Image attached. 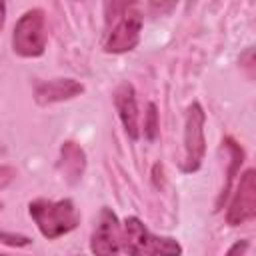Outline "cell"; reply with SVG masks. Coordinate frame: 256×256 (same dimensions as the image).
<instances>
[{
  "mask_svg": "<svg viewBox=\"0 0 256 256\" xmlns=\"http://www.w3.org/2000/svg\"><path fill=\"white\" fill-rule=\"evenodd\" d=\"M4 14H6V8H4V0H0V30L4 26Z\"/></svg>",
  "mask_w": 256,
  "mask_h": 256,
  "instance_id": "9a60e30c",
  "label": "cell"
},
{
  "mask_svg": "<svg viewBox=\"0 0 256 256\" xmlns=\"http://www.w3.org/2000/svg\"><path fill=\"white\" fill-rule=\"evenodd\" d=\"M142 32V12L134 8L106 26L104 50L108 54H124L138 46Z\"/></svg>",
  "mask_w": 256,
  "mask_h": 256,
  "instance_id": "5b68a950",
  "label": "cell"
},
{
  "mask_svg": "<svg viewBox=\"0 0 256 256\" xmlns=\"http://www.w3.org/2000/svg\"><path fill=\"white\" fill-rule=\"evenodd\" d=\"M48 44V28L46 14L42 8L26 10L12 32V50L20 58H38L44 54Z\"/></svg>",
  "mask_w": 256,
  "mask_h": 256,
  "instance_id": "7a4b0ae2",
  "label": "cell"
},
{
  "mask_svg": "<svg viewBox=\"0 0 256 256\" xmlns=\"http://www.w3.org/2000/svg\"><path fill=\"white\" fill-rule=\"evenodd\" d=\"M84 92V84L74 78H54L38 82L34 88V100L38 106H50L56 102H66Z\"/></svg>",
  "mask_w": 256,
  "mask_h": 256,
  "instance_id": "9c48e42d",
  "label": "cell"
},
{
  "mask_svg": "<svg viewBox=\"0 0 256 256\" xmlns=\"http://www.w3.org/2000/svg\"><path fill=\"white\" fill-rule=\"evenodd\" d=\"M114 106L118 112V118L124 126V132L130 140L140 138V114H138V102H136V90L130 82L118 84L114 90Z\"/></svg>",
  "mask_w": 256,
  "mask_h": 256,
  "instance_id": "ba28073f",
  "label": "cell"
},
{
  "mask_svg": "<svg viewBox=\"0 0 256 256\" xmlns=\"http://www.w3.org/2000/svg\"><path fill=\"white\" fill-rule=\"evenodd\" d=\"M204 124H206L204 108L200 106V102H192L184 118V158L180 162V170L186 174H192L202 166L206 154Z\"/></svg>",
  "mask_w": 256,
  "mask_h": 256,
  "instance_id": "277c9868",
  "label": "cell"
},
{
  "mask_svg": "<svg viewBox=\"0 0 256 256\" xmlns=\"http://www.w3.org/2000/svg\"><path fill=\"white\" fill-rule=\"evenodd\" d=\"M0 208H2V204H0ZM0 242L6 244V246H12V248H24L32 240L28 236H24V234H12V232H2L0 230Z\"/></svg>",
  "mask_w": 256,
  "mask_h": 256,
  "instance_id": "4fadbf2b",
  "label": "cell"
},
{
  "mask_svg": "<svg viewBox=\"0 0 256 256\" xmlns=\"http://www.w3.org/2000/svg\"><path fill=\"white\" fill-rule=\"evenodd\" d=\"M122 252L126 254H182L174 238L152 234L136 216H128L122 226Z\"/></svg>",
  "mask_w": 256,
  "mask_h": 256,
  "instance_id": "3957f363",
  "label": "cell"
},
{
  "mask_svg": "<svg viewBox=\"0 0 256 256\" xmlns=\"http://www.w3.org/2000/svg\"><path fill=\"white\" fill-rule=\"evenodd\" d=\"M246 250H248V242L242 240V242H236L232 248H228V254L232 256V254H236V252H246Z\"/></svg>",
  "mask_w": 256,
  "mask_h": 256,
  "instance_id": "5bb4252c",
  "label": "cell"
},
{
  "mask_svg": "<svg viewBox=\"0 0 256 256\" xmlns=\"http://www.w3.org/2000/svg\"><path fill=\"white\" fill-rule=\"evenodd\" d=\"M256 216V172L254 168H248L236 186V192L232 194V200L226 210V222L230 226H240L250 222Z\"/></svg>",
  "mask_w": 256,
  "mask_h": 256,
  "instance_id": "8992f818",
  "label": "cell"
},
{
  "mask_svg": "<svg viewBox=\"0 0 256 256\" xmlns=\"http://www.w3.org/2000/svg\"><path fill=\"white\" fill-rule=\"evenodd\" d=\"M90 250L102 256L122 252V224L108 206L98 212V220L90 238Z\"/></svg>",
  "mask_w": 256,
  "mask_h": 256,
  "instance_id": "52a82bcc",
  "label": "cell"
},
{
  "mask_svg": "<svg viewBox=\"0 0 256 256\" xmlns=\"http://www.w3.org/2000/svg\"><path fill=\"white\" fill-rule=\"evenodd\" d=\"M84 168H86L84 150L72 140L64 142L60 146V160H58V170H60L62 178L68 184H76V182H80V178L84 174Z\"/></svg>",
  "mask_w": 256,
  "mask_h": 256,
  "instance_id": "30bf717a",
  "label": "cell"
},
{
  "mask_svg": "<svg viewBox=\"0 0 256 256\" xmlns=\"http://www.w3.org/2000/svg\"><path fill=\"white\" fill-rule=\"evenodd\" d=\"M134 8H138V0H106V26Z\"/></svg>",
  "mask_w": 256,
  "mask_h": 256,
  "instance_id": "8fae6325",
  "label": "cell"
},
{
  "mask_svg": "<svg viewBox=\"0 0 256 256\" xmlns=\"http://www.w3.org/2000/svg\"><path fill=\"white\" fill-rule=\"evenodd\" d=\"M158 132H160V120H158L156 104H148V112L144 118V138L148 142H154L158 138Z\"/></svg>",
  "mask_w": 256,
  "mask_h": 256,
  "instance_id": "7c38bea8",
  "label": "cell"
},
{
  "mask_svg": "<svg viewBox=\"0 0 256 256\" xmlns=\"http://www.w3.org/2000/svg\"><path fill=\"white\" fill-rule=\"evenodd\" d=\"M28 214L34 220L40 234L48 240H56L72 232L80 222V214L70 198H62V200L36 198L28 204Z\"/></svg>",
  "mask_w": 256,
  "mask_h": 256,
  "instance_id": "6da1fadb",
  "label": "cell"
}]
</instances>
